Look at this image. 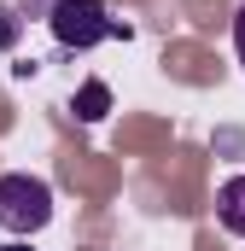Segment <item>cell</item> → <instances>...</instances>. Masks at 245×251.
Instances as JSON below:
<instances>
[{
    "label": "cell",
    "mask_w": 245,
    "mask_h": 251,
    "mask_svg": "<svg viewBox=\"0 0 245 251\" xmlns=\"http://www.w3.org/2000/svg\"><path fill=\"white\" fill-rule=\"evenodd\" d=\"M47 24H53L59 47H76V53H88V47H99V41H128V35H134L122 18L105 12V0H53Z\"/></svg>",
    "instance_id": "6da1fadb"
},
{
    "label": "cell",
    "mask_w": 245,
    "mask_h": 251,
    "mask_svg": "<svg viewBox=\"0 0 245 251\" xmlns=\"http://www.w3.org/2000/svg\"><path fill=\"white\" fill-rule=\"evenodd\" d=\"M53 222V187L41 181V176H24V170H12V176H0V228L6 234H41Z\"/></svg>",
    "instance_id": "7a4b0ae2"
},
{
    "label": "cell",
    "mask_w": 245,
    "mask_h": 251,
    "mask_svg": "<svg viewBox=\"0 0 245 251\" xmlns=\"http://www.w3.org/2000/svg\"><path fill=\"white\" fill-rule=\"evenodd\" d=\"M216 216H222L228 234L245 240V176H228V181H222V193H216Z\"/></svg>",
    "instance_id": "3957f363"
},
{
    "label": "cell",
    "mask_w": 245,
    "mask_h": 251,
    "mask_svg": "<svg viewBox=\"0 0 245 251\" xmlns=\"http://www.w3.org/2000/svg\"><path fill=\"white\" fill-rule=\"evenodd\" d=\"M105 111H111V88H105V82H82V94H76V117H82V123H99Z\"/></svg>",
    "instance_id": "277c9868"
},
{
    "label": "cell",
    "mask_w": 245,
    "mask_h": 251,
    "mask_svg": "<svg viewBox=\"0 0 245 251\" xmlns=\"http://www.w3.org/2000/svg\"><path fill=\"white\" fill-rule=\"evenodd\" d=\"M18 35H24V18L0 0V53H12V47H18Z\"/></svg>",
    "instance_id": "5b68a950"
},
{
    "label": "cell",
    "mask_w": 245,
    "mask_h": 251,
    "mask_svg": "<svg viewBox=\"0 0 245 251\" xmlns=\"http://www.w3.org/2000/svg\"><path fill=\"white\" fill-rule=\"evenodd\" d=\"M234 53H240V64H245V6H240V18H234Z\"/></svg>",
    "instance_id": "8992f818"
},
{
    "label": "cell",
    "mask_w": 245,
    "mask_h": 251,
    "mask_svg": "<svg viewBox=\"0 0 245 251\" xmlns=\"http://www.w3.org/2000/svg\"><path fill=\"white\" fill-rule=\"evenodd\" d=\"M0 251H29V246H0Z\"/></svg>",
    "instance_id": "52a82bcc"
}]
</instances>
